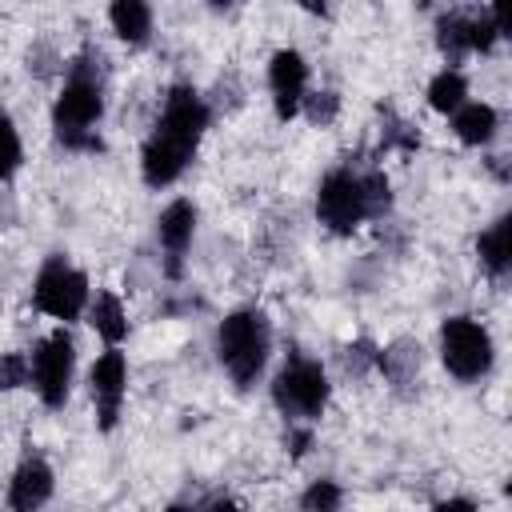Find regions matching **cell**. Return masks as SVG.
Here are the masks:
<instances>
[{
  "label": "cell",
  "instance_id": "cell-12",
  "mask_svg": "<svg viewBox=\"0 0 512 512\" xmlns=\"http://www.w3.org/2000/svg\"><path fill=\"white\" fill-rule=\"evenodd\" d=\"M56 492V476H52V464L40 460V456H24L16 464V472L8 476V492H4V504L12 512H32V508H44Z\"/></svg>",
  "mask_w": 512,
  "mask_h": 512
},
{
  "label": "cell",
  "instance_id": "cell-17",
  "mask_svg": "<svg viewBox=\"0 0 512 512\" xmlns=\"http://www.w3.org/2000/svg\"><path fill=\"white\" fill-rule=\"evenodd\" d=\"M436 48L448 60V68H460L472 56V16L460 12H444L436 20Z\"/></svg>",
  "mask_w": 512,
  "mask_h": 512
},
{
  "label": "cell",
  "instance_id": "cell-5",
  "mask_svg": "<svg viewBox=\"0 0 512 512\" xmlns=\"http://www.w3.org/2000/svg\"><path fill=\"white\" fill-rule=\"evenodd\" d=\"M316 220L332 236H352L364 220H376L368 200V172H356V168L324 172L316 184Z\"/></svg>",
  "mask_w": 512,
  "mask_h": 512
},
{
  "label": "cell",
  "instance_id": "cell-1",
  "mask_svg": "<svg viewBox=\"0 0 512 512\" xmlns=\"http://www.w3.org/2000/svg\"><path fill=\"white\" fill-rule=\"evenodd\" d=\"M208 120H212V112H208L204 96L192 84H172L164 92L152 132L140 144V180L148 188H172L196 160Z\"/></svg>",
  "mask_w": 512,
  "mask_h": 512
},
{
  "label": "cell",
  "instance_id": "cell-14",
  "mask_svg": "<svg viewBox=\"0 0 512 512\" xmlns=\"http://www.w3.org/2000/svg\"><path fill=\"white\" fill-rule=\"evenodd\" d=\"M476 256H480V268H484L496 284L512 272V216L492 220V224L476 236Z\"/></svg>",
  "mask_w": 512,
  "mask_h": 512
},
{
  "label": "cell",
  "instance_id": "cell-11",
  "mask_svg": "<svg viewBox=\"0 0 512 512\" xmlns=\"http://www.w3.org/2000/svg\"><path fill=\"white\" fill-rule=\"evenodd\" d=\"M196 220H200V212H196V204H192L188 196L168 200V204L160 208V216H156V244H160V252H164V272H168V280H180V272H184V256H188V248H192Z\"/></svg>",
  "mask_w": 512,
  "mask_h": 512
},
{
  "label": "cell",
  "instance_id": "cell-2",
  "mask_svg": "<svg viewBox=\"0 0 512 512\" xmlns=\"http://www.w3.org/2000/svg\"><path fill=\"white\" fill-rule=\"evenodd\" d=\"M104 56L84 48L68 60L64 84L52 100V136L68 152H100V120H104Z\"/></svg>",
  "mask_w": 512,
  "mask_h": 512
},
{
  "label": "cell",
  "instance_id": "cell-16",
  "mask_svg": "<svg viewBox=\"0 0 512 512\" xmlns=\"http://www.w3.org/2000/svg\"><path fill=\"white\" fill-rule=\"evenodd\" d=\"M92 332L104 340V344H124L128 336V312H124V300L116 292H96L88 296V308H84Z\"/></svg>",
  "mask_w": 512,
  "mask_h": 512
},
{
  "label": "cell",
  "instance_id": "cell-8",
  "mask_svg": "<svg viewBox=\"0 0 512 512\" xmlns=\"http://www.w3.org/2000/svg\"><path fill=\"white\" fill-rule=\"evenodd\" d=\"M32 364V384L40 404L44 408H64L68 404V392H72V376H76V340L68 332V324H56L28 356Z\"/></svg>",
  "mask_w": 512,
  "mask_h": 512
},
{
  "label": "cell",
  "instance_id": "cell-19",
  "mask_svg": "<svg viewBox=\"0 0 512 512\" xmlns=\"http://www.w3.org/2000/svg\"><path fill=\"white\" fill-rule=\"evenodd\" d=\"M20 164H24V140L12 112L0 104V184H8L20 172Z\"/></svg>",
  "mask_w": 512,
  "mask_h": 512
},
{
  "label": "cell",
  "instance_id": "cell-15",
  "mask_svg": "<svg viewBox=\"0 0 512 512\" xmlns=\"http://www.w3.org/2000/svg\"><path fill=\"white\" fill-rule=\"evenodd\" d=\"M108 24H112V32H116L124 44L140 48V44L152 40L156 12H152L148 0H108Z\"/></svg>",
  "mask_w": 512,
  "mask_h": 512
},
{
  "label": "cell",
  "instance_id": "cell-9",
  "mask_svg": "<svg viewBox=\"0 0 512 512\" xmlns=\"http://www.w3.org/2000/svg\"><path fill=\"white\" fill-rule=\"evenodd\" d=\"M88 396L96 404V424L100 432H112L120 424V408L128 396V356L120 344H104V352L88 368Z\"/></svg>",
  "mask_w": 512,
  "mask_h": 512
},
{
  "label": "cell",
  "instance_id": "cell-7",
  "mask_svg": "<svg viewBox=\"0 0 512 512\" xmlns=\"http://www.w3.org/2000/svg\"><path fill=\"white\" fill-rule=\"evenodd\" d=\"M440 364L460 384L484 380L492 372V364H496L492 332L472 316H448L440 324Z\"/></svg>",
  "mask_w": 512,
  "mask_h": 512
},
{
  "label": "cell",
  "instance_id": "cell-22",
  "mask_svg": "<svg viewBox=\"0 0 512 512\" xmlns=\"http://www.w3.org/2000/svg\"><path fill=\"white\" fill-rule=\"evenodd\" d=\"M336 112H340V96H336V92H312V88H308V96H304V104H300V116H308L312 124L328 128V124L336 120Z\"/></svg>",
  "mask_w": 512,
  "mask_h": 512
},
{
  "label": "cell",
  "instance_id": "cell-20",
  "mask_svg": "<svg viewBox=\"0 0 512 512\" xmlns=\"http://www.w3.org/2000/svg\"><path fill=\"white\" fill-rule=\"evenodd\" d=\"M32 384L28 352H0V392H16Z\"/></svg>",
  "mask_w": 512,
  "mask_h": 512
},
{
  "label": "cell",
  "instance_id": "cell-24",
  "mask_svg": "<svg viewBox=\"0 0 512 512\" xmlns=\"http://www.w3.org/2000/svg\"><path fill=\"white\" fill-rule=\"evenodd\" d=\"M236 0H208V8H216V12H228Z\"/></svg>",
  "mask_w": 512,
  "mask_h": 512
},
{
  "label": "cell",
  "instance_id": "cell-23",
  "mask_svg": "<svg viewBox=\"0 0 512 512\" xmlns=\"http://www.w3.org/2000/svg\"><path fill=\"white\" fill-rule=\"evenodd\" d=\"M436 508H476V500H464V496H448V500H440Z\"/></svg>",
  "mask_w": 512,
  "mask_h": 512
},
{
  "label": "cell",
  "instance_id": "cell-6",
  "mask_svg": "<svg viewBox=\"0 0 512 512\" xmlns=\"http://www.w3.org/2000/svg\"><path fill=\"white\" fill-rule=\"evenodd\" d=\"M88 296H92V288H88L84 268H76L64 252L44 256V264H40V272L32 280V308L36 312H44V316H52L60 324H72V320L84 316Z\"/></svg>",
  "mask_w": 512,
  "mask_h": 512
},
{
  "label": "cell",
  "instance_id": "cell-3",
  "mask_svg": "<svg viewBox=\"0 0 512 512\" xmlns=\"http://www.w3.org/2000/svg\"><path fill=\"white\" fill-rule=\"evenodd\" d=\"M268 352H272V324L260 308H236L216 324V360L240 392H248L264 376Z\"/></svg>",
  "mask_w": 512,
  "mask_h": 512
},
{
  "label": "cell",
  "instance_id": "cell-4",
  "mask_svg": "<svg viewBox=\"0 0 512 512\" xmlns=\"http://www.w3.org/2000/svg\"><path fill=\"white\" fill-rule=\"evenodd\" d=\"M328 396H332L328 372L312 356H288L272 376V404L288 424H316L328 408Z\"/></svg>",
  "mask_w": 512,
  "mask_h": 512
},
{
  "label": "cell",
  "instance_id": "cell-10",
  "mask_svg": "<svg viewBox=\"0 0 512 512\" xmlns=\"http://www.w3.org/2000/svg\"><path fill=\"white\" fill-rule=\"evenodd\" d=\"M308 60L296 48H276L268 60V96H272V112L276 120H296L300 104L308 96Z\"/></svg>",
  "mask_w": 512,
  "mask_h": 512
},
{
  "label": "cell",
  "instance_id": "cell-18",
  "mask_svg": "<svg viewBox=\"0 0 512 512\" xmlns=\"http://www.w3.org/2000/svg\"><path fill=\"white\" fill-rule=\"evenodd\" d=\"M424 96H428V108H432V112L452 116V112L468 100V76H464L460 68H448V64H444V68L428 80V92H424Z\"/></svg>",
  "mask_w": 512,
  "mask_h": 512
},
{
  "label": "cell",
  "instance_id": "cell-13",
  "mask_svg": "<svg viewBox=\"0 0 512 512\" xmlns=\"http://www.w3.org/2000/svg\"><path fill=\"white\" fill-rule=\"evenodd\" d=\"M448 120H452V132H456V140L464 148H488L496 140V132H500V116L484 100H464Z\"/></svg>",
  "mask_w": 512,
  "mask_h": 512
},
{
  "label": "cell",
  "instance_id": "cell-21",
  "mask_svg": "<svg viewBox=\"0 0 512 512\" xmlns=\"http://www.w3.org/2000/svg\"><path fill=\"white\" fill-rule=\"evenodd\" d=\"M344 504V492L332 484V480H316L300 492V508L304 512H336Z\"/></svg>",
  "mask_w": 512,
  "mask_h": 512
}]
</instances>
